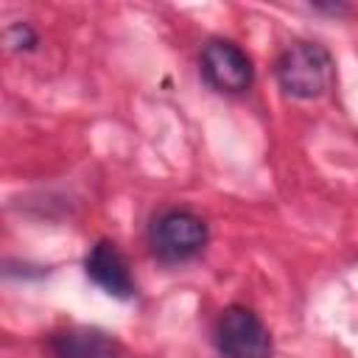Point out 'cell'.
<instances>
[{"label":"cell","mask_w":358,"mask_h":358,"mask_svg":"<svg viewBox=\"0 0 358 358\" xmlns=\"http://www.w3.org/2000/svg\"><path fill=\"white\" fill-rule=\"evenodd\" d=\"M213 341L221 358H271V333L246 305H227L218 313Z\"/></svg>","instance_id":"3"},{"label":"cell","mask_w":358,"mask_h":358,"mask_svg":"<svg viewBox=\"0 0 358 358\" xmlns=\"http://www.w3.org/2000/svg\"><path fill=\"white\" fill-rule=\"evenodd\" d=\"M6 45L8 50H17V53H28V50H36L39 45V34L34 31L31 22H11L6 28Z\"/></svg>","instance_id":"7"},{"label":"cell","mask_w":358,"mask_h":358,"mask_svg":"<svg viewBox=\"0 0 358 358\" xmlns=\"http://www.w3.org/2000/svg\"><path fill=\"white\" fill-rule=\"evenodd\" d=\"M333 70L336 67L330 50L313 39L288 42L274 62V76L280 90L296 101L322 98L333 84Z\"/></svg>","instance_id":"1"},{"label":"cell","mask_w":358,"mask_h":358,"mask_svg":"<svg viewBox=\"0 0 358 358\" xmlns=\"http://www.w3.org/2000/svg\"><path fill=\"white\" fill-rule=\"evenodd\" d=\"M207 221L185 207H165L148 224L151 255L162 263H187L207 246Z\"/></svg>","instance_id":"2"},{"label":"cell","mask_w":358,"mask_h":358,"mask_svg":"<svg viewBox=\"0 0 358 358\" xmlns=\"http://www.w3.org/2000/svg\"><path fill=\"white\" fill-rule=\"evenodd\" d=\"M56 358H120V344L98 327H67L50 336Z\"/></svg>","instance_id":"6"},{"label":"cell","mask_w":358,"mask_h":358,"mask_svg":"<svg viewBox=\"0 0 358 358\" xmlns=\"http://www.w3.org/2000/svg\"><path fill=\"white\" fill-rule=\"evenodd\" d=\"M199 70H201V78L215 92H224V95H241L255 81V67L249 53L232 39L204 42L199 56Z\"/></svg>","instance_id":"4"},{"label":"cell","mask_w":358,"mask_h":358,"mask_svg":"<svg viewBox=\"0 0 358 358\" xmlns=\"http://www.w3.org/2000/svg\"><path fill=\"white\" fill-rule=\"evenodd\" d=\"M84 271L98 288H103L115 299H131L137 294V282L129 268V260L115 241L106 238L95 241L84 257Z\"/></svg>","instance_id":"5"}]
</instances>
